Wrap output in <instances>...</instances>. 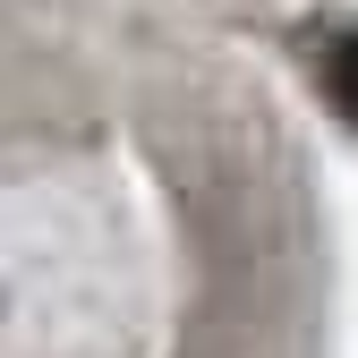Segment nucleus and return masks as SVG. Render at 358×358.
Instances as JSON below:
<instances>
[{"label": "nucleus", "mask_w": 358, "mask_h": 358, "mask_svg": "<svg viewBox=\"0 0 358 358\" xmlns=\"http://www.w3.org/2000/svg\"><path fill=\"white\" fill-rule=\"evenodd\" d=\"M324 94L341 120H358V34H341L333 52H324Z\"/></svg>", "instance_id": "f257e3e1"}]
</instances>
